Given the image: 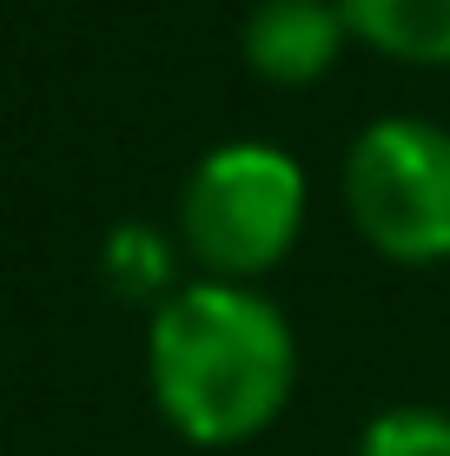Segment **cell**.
<instances>
[{"label": "cell", "mask_w": 450, "mask_h": 456, "mask_svg": "<svg viewBox=\"0 0 450 456\" xmlns=\"http://www.w3.org/2000/svg\"><path fill=\"white\" fill-rule=\"evenodd\" d=\"M146 370L166 423L192 444H245L285 411L299 344L272 297L225 278L179 285L152 318Z\"/></svg>", "instance_id": "6da1fadb"}, {"label": "cell", "mask_w": 450, "mask_h": 456, "mask_svg": "<svg viewBox=\"0 0 450 456\" xmlns=\"http://www.w3.org/2000/svg\"><path fill=\"white\" fill-rule=\"evenodd\" d=\"M305 225V172L278 146H219L192 166L179 192V239L199 265L239 285L272 272Z\"/></svg>", "instance_id": "7a4b0ae2"}, {"label": "cell", "mask_w": 450, "mask_h": 456, "mask_svg": "<svg viewBox=\"0 0 450 456\" xmlns=\"http://www.w3.org/2000/svg\"><path fill=\"white\" fill-rule=\"evenodd\" d=\"M345 206L384 258H450V133L430 119H371L345 152Z\"/></svg>", "instance_id": "3957f363"}, {"label": "cell", "mask_w": 450, "mask_h": 456, "mask_svg": "<svg viewBox=\"0 0 450 456\" xmlns=\"http://www.w3.org/2000/svg\"><path fill=\"white\" fill-rule=\"evenodd\" d=\"M338 40H345L338 0H258L245 13V60L272 86H312L338 60Z\"/></svg>", "instance_id": "277c9868"}, {"label": "cell", "mask_w": 450, "mask_h": 456, "mask_svg": "<svg viewBox=\"0 0 450 456\" xmlns=\"http://www.w3.org/2000/svg\"><path fill=\"white\" fill-rule=\"evenodd\" d=\"M345 34L411 67H450V0H338Z\"/></svg>", "instance_id": "5b68a950"}, {"label": "cell", "mask_w": 450, "mask_h": 456, "mask_svg": "<svg viewBox=\"0 0 450 456\" xmlns=\"http://www.w3.org/2000/svg\"><path fill=\"white\" fill-rule=\"evenodd\" d=\"M358 456H450V417L444 411H384V417H371Z\"/></svg>", "instance_id": "8992f818"}]
</instances>
